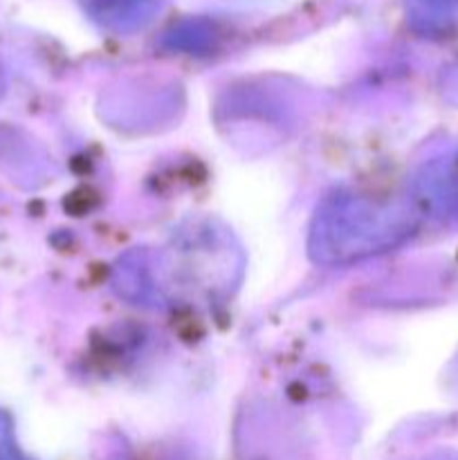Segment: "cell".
Here are the masks:
<instances>
[{
    "label": "cell",
    "instance_id": "cell-1",
    "mask_svg": "<svg viewBox=\"0 0 458 460\" xmlns=\"http://www.w3.org/2000/svg\"><path fill=\"white\" fill-rule=\"evenodd\" d=\"M416 229V207L366 193L337 191L314 211L308 254L317 265L344 268L395 250Z\"/></svg>",
    "mask_w": 458,
    "mask_h": 460
},
{
    "label": "cell",
    "instance_id": "cell-2",
    "mask_svg": "<svg viewBox=\"0 0 458 460\" xmlns=\"http://www.w3.org/2000/svg\"><path fill=\"white\" fill-rule=\"evenodd\" d=\"M416 209L454 218L458 216V155L440 157L422 166L413 182Z\"/></svg>",
    "mask_w": 458,
    "mask_h": 460
},
{
    "label": "cell",
    "instance_id": "cell-3",
    "mask_svg": "<svg viewBox=\"0 0 458 460\" xmlns=\"http://www.w3.org/2000/svg\"><path fill=\"white\" fill-rule=\"evenodd\" d=\"M456 9L458 0H418V13L427 27H443Z\"/></svg>",
    "mask_w": 458,
    "mask_h": 460
},
{
    "label": "cell",
    "instance_id": "cell-4",
    "mask_svg": "<svg viewBox=\"0 0 458 460\" xmlns=\"http://www.w3.org/2000/svg\"><path fill=\"white\" fill-rule=\"evenodd\" d=\"M0 460H30L18 449L13 438V425L7 411L0 409Z\"/></svg>",
    "mask_w": 458,
    "mask_h": 460
},
{
    "label": "cell",
    "instance_id": "cell-5",
    "mask_svg": "<svg viewBox=\"0 0 458 460\" xmlns=\"http://www.w3.org/2000/svg\"><path fill=\"white\" fill-rule=\"evenodd\" d=\"M4 88H7V81H4V75H3V70H0V99H3V94H4Z\"/></svg>",
    "mask_w": 458,
    "mask_h": 460
}]
</instances>
